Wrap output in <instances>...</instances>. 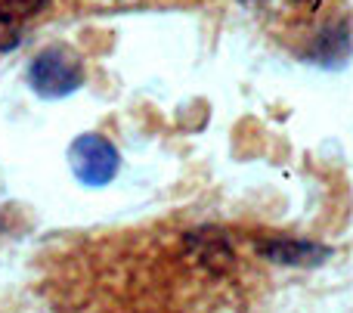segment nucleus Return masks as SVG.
<instances>
[{"label": "nucleus", "mask_w": 353, "mask_h": 313, "mask_svg": "<svg viewBox=\"0 0 353 313\" xmlns=\"http://www.w3.org/2000/svg\"><path fill=\"white\" fill-rule=\"evenodd\" d=\"M50 0H0V16L12 19V22H25V19L37 16Z\"/></svg>", "instance_id": "6"}, {"label": "nucleus", "mask_w": 353, "mask_h": 313, "mask_svg": "<svg viewBox=\"0 0 353 313\" xmlns=\"http://www.w3.org/2000/svg\"><path fill=\"white\" fill-rule=\"evenodd\" d=\"M292 3H294V6H316L319 0H292Z\"/></svg>", "instance_id": "8"}, {"label": "nucleus", "mask_w": 353, "mask_h": 313, "mask_svg": "<svg viewBox=\"0 0 353 313\" xmlns=\"http://www.w3.org/2000/svg\"><path fill=\"white\" fill-rule=\"evenodd\" d=\"M68 165H72V174L84 186H105L115 180L121 159H118V149L105 137L81 134L68 149Z\"/></svg>", "instance_id": "2"}, {"label": "nucleus", "mask_w": 353, "mask_h": 313, "mask_svg": "<svg viewBox=\"0 0 353 313\" xmlns=\"http://www.w3.org/2000/svg\"><path fill=\"white\" fill-rule=\"evenodd\" d=\"M19 41H22V28H19V22H12V19L0 16V53L12 50Z\"/></svg>", "instance_id": "7"}, {"label": "nucleus", "mask_w": 353, "mask_h": 313, "mask_svg": "<svg viewBox=\"0 0 353 313\" xmlns=\"http://www.w3.org/2000/svg\"><path fill=\"white\" fill-rule=\"evenodd\" d=\"M261 254L267 261L279 267H319L332 258L329 245H319V242H307V239H267L261 242Z\"/></svg>", "instance_id": "3"}, {"label": "nucleus", "mask_w": 353, "mask_h": 313, "mask_svg": "<svg viewBox=\"0 0 353 313\" xmlns=\"http://www.w3.org/2000/svg\"><path fill=\"white\" fill-rule=\"evenodd\" d=\"M189 252L195 254L201 267H211V270H226L232 267V245L220 230H211V227H201L189 236Z\"/></svg>", "instance_id": "4"}, {"label": "nucleus", "mask_w": 353, "mask_h": 313, "mask_svg": "<svg viewBox=\"0 0 353 313\" xmlns=\"http://www.w3.org/2000/svg\"><path fill=\"white\" fill-rule=\"evenodd\" d=\"M28 84L34 87L37 97H68L84 84V62L65 43H53V47L41 50V53L31 59L28 68Z\"/></svg>", "instance_id": "1"}, {"label": "nucleus", "mask_w": 353, "mask_h": 313, "mask_svg": "<svg viewBox=\"0 0 353 313\" xmlns=\"http://www.w3.org/2000/svg\"><path fill=\"white\" fill-rule=\"evenodd\" d=\"M242 3H257V0H242Z\"/></svg>", "instance_id": "9"}, {"label": "nucleus", "mask_w": 353, "mask_h": 313, "mask_svg": "<svg viewBox=\"0 0 353 313\" xmlns=\"http://www.w3.org/2000/svg\"><path fill=\"white\" fill-rule=\"evenodd\" d=\"M350 50V34H347V25H329V28L319 31V37L313 41V50H310V59L323 62V65H335L347 56Z\"/></svg>", "instance_id": "5"}]
</instances>
